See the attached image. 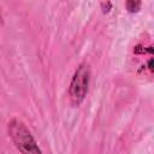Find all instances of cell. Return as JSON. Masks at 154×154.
Returning a JSON list of instances; mask_svg holds the SVG:
<instances>
[{"label":"cell","mask_w":154,"mask_h":154,"mask_svg":"<svg viewBox=\"0 0 154 154\" xmlns=\"http://www.w3.org/2000/svg\"><path fill=\"white\" fill-rule=\"evenodd\" d=\"M8 134L22 154H42L31 132L20 120L12 119L8 123Z\"/></svg>","instance_id":"6da1fadb"},{"label":"cell","mask_w":154,"mask_h":154,"mask_svg":"<svg viewBox=\"0 0 154 154\" xmlns=\"http://www.w3.org/2000/svg\"><path fill=\"white\" fill-rule=\"evenodd\" d=\"M89 76L90 72H89V66L87 64L79 65V67L76 70L69 88L70 100L73 105H79L84 100L88 91Z\"/></svg>","instance_id":"7a4b0ae2"},{"label":"cell","mask_w":154,"mask_h":154,"mask_svg":"<svg viewBox=\"0 0 154 154\" xmlns=\"http://www.w3.org/2000/svg\"><path fill=\"white\" fill-rule=\"evenodd\" d=\"M141 7V1H128L126 2V8L129 12H137Z\"/></svg>","instance_id":"3957f363"},{"label":"cell","mask_w":154,"mask_h":154,"mask_svg":"<svg viewBox=\"0 0 154 154\" xmlns=\"http://www.w3.org/2000/svg\"><path fill=\"white\" fill-rule=\"evenodd\" d=\"M111 2H101V6H102V10H103V12H108L109 11V8H111Z\"/></svg>","instance_id":"277c9868"},{"label":"cell","mask_w":154,"mask_h":154,"mask_svg":"<svg viewBox=\"0 0 154 154\" xmlns=\"http://www.w3.org/2000/svg\"><path fill=\"white\" fill-rule=\"evenodd\" d=\"M0 24H2V16H1V11H0Z\"/></svg>","instance_id":"5b68a950"}]
</instances>
